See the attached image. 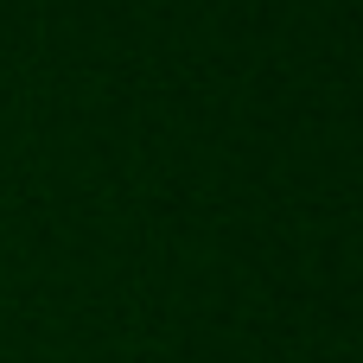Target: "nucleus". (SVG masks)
<instances>
[]
</instances>
